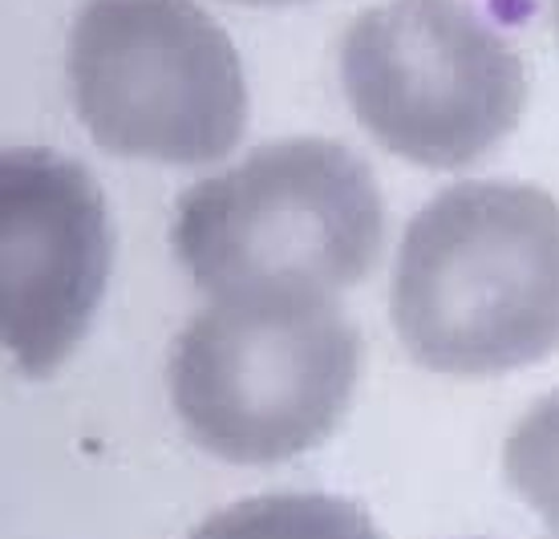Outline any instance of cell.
Wrapping results in <instances>:
<instances>
[{"label":"cell","mask_w":559,"mask_h":539,"mask_svg":"<svg viewBox=\"0 0 559 539\" xmlns=\"http://www.w3.org/2000/svg\"><path fill=\"white\" fill-rule=\"evenodd\" d=\"M390 317L418 365L511 374L559 349V203L532 183H454L406 223Z\"/></svg>","instance_id":"obj_1"},{"label":"cell","mask_w":559,"mask_h":539,"mask_svg":"<svg viewBox=\"0 0 559 539\" xmlns=\"http://www.w3.org/2000/svg\"><path fill=\"white\" fill-rule=\"evenodd\" d=\"M361 332L324 292L211 296L167 353V389L187 438L239 467L321 446L349 414Z\"/></svg>","instance_id":"obj_2"},{"label":"cell","mask_w":559,"mask_h":539,"mask_svg":"<svg viewBox=\"0 0 559 539\" xmlns=\"http://www.w3.org/2000/svg\"><path fill=\"white\" fill-rule=\"evenodd\" d=\"M170 248L207 296H336L381 260L385 199L373 171L341 142H264L179 195Z\"/></svg>","instance_id":"obj_3"},{"label":"cell","mask_w":559,"mask_h":539,"mask_svg":"<svg viewBox=\"0 0 559 539\" xmlns=\"http://www.w3.org/2000/svg\"><path fill=\"white\" fill-rule=\"evenodd\" d=\"M66 66L73 110L102 151L203 166L243 139V66L195 0H85Z\"/></svg>","instance_id":"obj_4"},{"label":"cell","mask_w":559,"mask_h":539,"mask_svg":"<svg viewBox=\"0 0 559 539\" xmlns=\"http://www.w3.org/2000/svg\"><path fill=\"white\" fill-rule=\"evenodd\" d=\"M341 85L390 154L462 171L511 134L527 106L515 45L466 0H385L341 33Z\"/></svg>","instance_id":"obj_5"},{"label":"cell","mask_w":559,"mask_h":539,"mask_svg":"<svg viewBox=\"0 0 559 539\" xmlns=\"http://www.w3.org/2000/svg\"><path fill=\"white\" fill-rule=\"evenodd\" d=\"M114 232L98 179L45 147L0 159V325L25 377L57 374L102 305Z\"/></svg>","instance_id":"obj_6"},{"label":"cell","mask_w":559,"mask_h":539,"mask_svg":"<svg viewBox=\"0 0 559 539\" xmlns=\"http://www.w3.org/2000/svg\"><path fill=\"white\" fill-rule=\"evenodd\" d=\"M187 539H381V531L349 499L272 491L215 512Z\"/></svg>","instance_id":"obj_7"},{"label":"cell","mask_w":559,"mask_h":539,"mask_svg":"<svg viewBox=\"0 0 559 539\" xmlns=\"http://www.w3.org/2000/svg\"><path fill=\"white\" fill-rule=\"evenodd\" d=\"M503 470L519 499H527L559 539V389L535 401L507 434Z\"/></svg>","instance_id":"obj_8"},{"label":"cell","mask_w":559,"mask_h":539,"mask_svg":"<svg viewBox=\"0 0 559 539\" xmlns=\"http://www.w3.org/2000/svg\"><path fill=\"white\" fill-rule=\"evenodd\" d=\"M231 4H252V9H284V4H305V0H231Z\"/></svg>","instance_id":"obj_9"},{"label":"cell","mask_w":559,"mask_h":539,"mask_svg":"<svg viewBox=\"0 0 559 539\" xmlns=\"http://www.w3.org/2000/svg\"><path fill=\"white\" fill-rule=\"evenodd\" d=\"M551 25H556V42H559V0H551Z\"/></svg>","instance_id":"obj_10"}]
</instances>
